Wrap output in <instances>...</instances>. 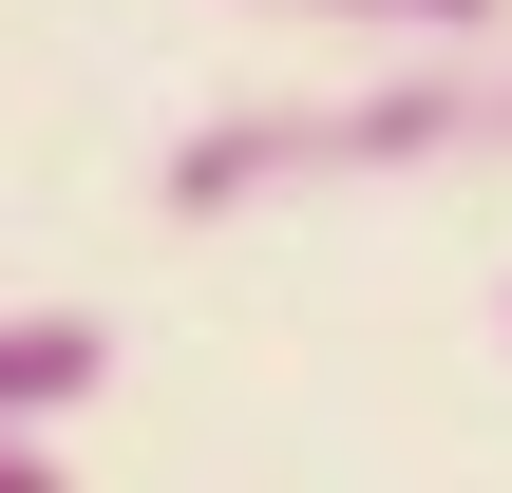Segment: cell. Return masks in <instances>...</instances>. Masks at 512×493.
I'll list each match as a JSON object with an SVG mask.
<instances>
[{"mask_svg":"<svg viewBox=\"0 0 512 493\" xmlns=\"http://www.w3.org/2000/svg\"><path fill=\"white\" fill-rule=\"evenodd\" d=\"M512 152V57L494 38H399V76L361 95H247V114H190L171 133V228H247V209H323V190H418V171H475Z\"/></svg>","mask_w":512,"mask_h":493,"instance_id":"1","label":"cell"},{"mask_svg":"<svg viewBox=\"0 0 512 493\" xmlns=\"http://www.w3.org/2000/svg\"><path fill=\"white\" fill-rule=\"evenodd\" d=\"M114 399V323L95 304H0V418H95Z\"/></svg>","mask_w":512,"mask_h":493,"instance_id":"2","label":"cell"},{"mask_svg":"<svg viewBox=\"0 0 512 493\" xmlns=\"http://www.w3.org/2000/svg\"><path fill=\"white\" fill-rule=\"evenodd\" d=\"M247 19H323V38H380L399 57V38H494L512 0H247Z\"/></svg>","mask_w":512,"mask_h":493,"instance_id":"3","label":"cell"},{"mask_svg":"<svg viewBox=\"0 0 512 493\" xmlns=\"http://www.w3.org/2000/svg\"><path fill=\"white\" fill-rule=\"evenodd\" d=\"M0 493H57V418H0Z\"/></svg>","mask_w":512,"mask_h":493,"instance_id":"4","label":"cell"}]
</instances>
